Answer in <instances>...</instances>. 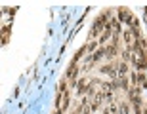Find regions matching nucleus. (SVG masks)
<instances>
[{"instance_id":"nucleus-1","label":"nucleus","mask_w":147,"mask_h":114,"mask_svg":"<svg viewBox=\"0 0 147 114\" xmlns=\"http://www.w3.org/2000/svg\"><path fill=\"white\" fill-rule=\"evenodd\" d=\"M67 107H69V93H67V89H65V84H61L59 93H57V101H55V110L63 112Z\"/></svg>"},{"instance_id":"nucleus-2","label":"nucleus","mask_w":147,"mask_h":114,"mask_svg":"<svg viewBox=\"0 0 147 114\" xmlns=\"http://www.w3.org/2000/svg\"><path fill=\"white\" fill-rule=\"evenodd\" d=\"M103 27H105V15H101V17L98 19V21L94 23V27H92V33H90V38L94 40V38H96V36H98L99 33H101V29H103Z\"/></svg>"},{"instance_id":"nucleus-3","label":"nucleus","mask_w":147,"mask_h":114,"mask_svg":"<svg viewBox=\"0 0 147 114\" xmlns=\"http://www.w3.org/2000/svg\"><path fill=\"white\" fill-rule=\"evenodd\" d=\"M76 69H78V67H76V61H73V65L69 67V71H67V74H65V80H73V78H75ZM73 82H75V80H73Z\"/></svg>"},{"instance_id":"nucleus-4","label":"nucleus","mask_w":147,"mask_h":114,"mask_svg":"<svg viewBox=\"0 0 147 114\" xmlns=\"http://www.w3.org/2000/svg\"><path fill=\"white\" fill-rule=\"evenodd\" d=\"M90 84H92V82L88 80V78H82V80L78 82V93L82 95V93H84V91L88 89V87H90Z\"/></svg>"},{"instance_id":"nucleus-5","label":"nucleus","mask_w":147,"mask_h":114,"mask_svg":"<svg viewBox=\"0 0 147 114\" xmlns=\"http://www.w3.org/2000/svg\"><path fill=\"white\" fill-rule=\"evenodd\" d=\"M98 44H99V42H96V40H92V42H90V44L86 46V51H94V49L98 48Z\"/></svg>"},{"instance_id":"nucleus-6","label":"nucleus","mask_w":147,"mask_h":114,"mask_svg":"<svg viewBox=\"0 0 147 114\" xmlns=\"http://www.w3.org/2000/svg\"><path fill=\"white\" fill-rule=\"evenodd\" d=\"M54 114H63V112H59V110H55V112H54Z\"/></svg>"}]
</instances>
